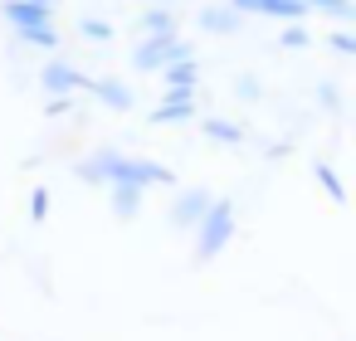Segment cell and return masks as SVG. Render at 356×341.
<instances>
[{
    "mask_svg": "<svg viewBox=\"0 0 356 341\" xmlns=\"http://www.w3.org/2000/svg\"><path fill=\"white\" fill-rule=\"evenodd\" d=\"M79 181H88V185H137V190H147V185H171L176 176H171V166H161V161L122 156V151L108 147V151L79 161Z\"/></svg>",
    "mask_w": 356,
    "mask_h": 341,
    "instance_id": "1",
    "label": "cell"
},
{
    "mask_svg": "<svg viewBox=\"0 0 356 341\" xmlns=\"http://www.w3.org/2000/svg\"><path fill=\"white\" fill-rule=\"evenodd\" d=\"M229 239H234V205L210 200V210L195 219V263H210L220 249H229Z\"/></svg>",
    "mask_w": 356,
    "mask_h": 341,
    "instance_id": "2",
    "label": "cell"
},
{
    "mask_svg": "<svg viewBox=\"0 0 356 341\" xmlns=\"http://www.w3.org/2000/svg\"><path fill=\"white\" fill-rule=\"evenodd\" d=\"M195 49L181 40V35H147L142 44H137V54H132V64L142 69V74H161L166 64H176V59H191Z\"/></svg>",
    "mask_w": 356,
    "mask_h": 341,
    "instance_id": "3",
    "label": "cell"
},
{
    "mask_svg": "<svg viewBox=\"0 0 356 341\" xmlns=\"http://www.w3.org/2000/svg\"><path fill=\"white\" fill-rule=\"evenodd\" d=\"M40 88H44V93H54V98H69V93L88 88V78H83L69 59H49V64H44V74H40Z\"/></svg>",
    "mask_w": 356,
    "mask_h": 341,
    "instance_id": "4",
    "label": "cell"
},
{
    "mask_svg": "<svg viewBox=\"0 0 356 341\" xmlns=\"http://www.w3.org/2000/svg\"><path fill=\"white\" fill-rule=\"evenodd\" d=\"M0 15L15 25V35L49 30V6H35V0H6V6H0Z\"/></svg>",
    "mask_w": 356,
    "mask_h": 341,
    "instance_id": "5",
    "label": "cell"
},
{
    "mask_svg": "<svg viewBox=\"0 0 356 341\" xmlns=\"http://www.w3.org/2000/svg\"><path fill=\"white\" fill-rule=\"evenodd\" d=\"M229 10L234 15H273V20H293V25L307 15L302 0H234Z\"/></svg>",
    "mask_w": 356,
    "mask_h": 341,
    "instance_id": "6",
    "label": "cell"
},
{
    "mask_svg": "<svg viewBox=\"0 0 356 341\" xmlns=\"http://www.w3.org/2000/svg\"><path fill=\"white\" fill-rule=\"evenodd\" d=\"M195 117V88H166L152 122H191Z\"/></svg>",
    "mask_w": 356,
    "mask_h": 341,
    "instance_id": "7",
    "label": "cell"
},
{
    "mask_svg": "<svg viewBox=\"0 0 356 341\" xmlns=\"http://www.w3.org/2000/svg\"><path fill=\"white\" fill-rule=\"evenodd\" d=\"M210 200H215V195H210V190H200V185H191V190H181V200L171 205V224H181V229H191V224H195V219H200V215L210 210Z\"/></svg>",
    "mask_w": 356,
    "mask_h": 341,
    "instance_id": "8",
    "label": "cell"
},
{
    "mask_svg": "<svg viewBox=\"0 0 356 341\" xmlns=\"http://www.w3.org/2000/svg\"><path fill=\"white\" fill-rule=\"evenodd\" d=\"M88 88H93L98 103L113 108V113H127V108H132V88H127L122 78H98V83H88Z\"/></svg>",
    "mask_w": 356,
    "mask_h": 341,
    "instance_id": "9",
    "label": "cell"
},
{
    "mask_svg": "<svg viewBox=\"0 0 356 341\" xmlns=\"http://www.w3.org/2000/svg\"><path fill=\"white\" fill-rule=\"evenodd\" d=\"M161 83H166V88H195V83H200V59L191 54V59L166 64V69H161Z\"/></svg>",
    "mask_w": 356,
    "mask_h": 341,
    "instance_id": "10",
    "label": "cell"
},
{
    "mask_svg": "<svg viewBox=\"0 0 356 341\" xmlns=\"http://www.w3.org/2000/svg\"><path fill=\"white\" fill-rule=\"evenodd\" d=\"M195 20H200V30H205V35H234L244 15H234V10H220V6H215V10H200Z\"/></svg>",
    "mask_w": 356,
    "mask_h": 341,
    "instance_id": "11",
    "label": "cell"
},
{
    "mask_svg": "<svg viewBox=\"0 0 356 341\" xmlns=\"http://www.w3.org/2000/svg\"><path fill=\"white\" fill-rule=\"evenodd\" d=\"M200 132H205L210 142H220V147H239V142H244V127L220 122V117H205V122H200Z\"/></svg>",
    "mask_w": 356,
    "mask_h": 341,
    "instance_id": "12",
    "label": "cell"
},
{
    "mask_svg": "<svg viewBox=\"0 0 356 341\" xmlns=\"http://www.w3.org/2000/svg\"><path fill=\"white\" fill-rule=\"evenodd\" d=\"M142 30H147V35H176V15H171V6H152V10L142 15Z\"/></svg>",
    "mask_w": 356,
    "mask_h": 341,
    "instance_id": "13",
    "label": "cell"
},
{
    "mask_svg": "<svg viewBox=\"0 0 356 341\" xmlns=\"http://www.w3.org/2000/svg\"><path fill=\"white\" fill-rule=\"evenodd\" d=\"M113 210H118L122 219H132V215L142 210V190H137V185H113Z\"/></svg>",
    "mask_w": 356,
    "mask_h": 341,
    "instance_id": "14",
    "label": "cell"
},
{
    "mask_svg": "<svg viewBox=\"0 0 356 341\" xmlns=\"http://www.w3.org/2000/svg\"><path fill=\"white\" fill-rule=\"evenodd\" d=\"M307 10H327V15H337L341 25H351L356 20V10H351V0H302Z\"/></svg>",
    "mask_w": 356,
    "mask_h": 341,
    "instance_id": "15",
    "label": "cell"
},
{
    "mask_svg": "<svg viewBox=\"0 0 356 341\" xmlns=\"http://www.w3.org/2000/svg\"><path fill=\"white\" fill-rule=\"evenodd\" d=\"M25 44H40V49H59V30L49 25V30H30V35H20Z\"/></svg>",
    "mask_w": 356,
    "mask_h": 341,
    "instance_id": "16",
    "label": "cell"
},
{
    "mask_svg": "<svg viewBox=\"0 0 356 341\" xmlns=\"http://www.w3.org/2000/svg\"><path fill=\"white\" fill-rule=\"evenodd\" d=\"M307 44H312V35H307L302 25H288V30H283V49H307Z\"/></svg>",
    "mask_w": 356,
    "mask_h": 341,
    "instance_id": "17",
    "label": "cell"
},
{
    "mask_svg": "<svg viewBox=\"0 0 356 341\" xmlns=\"http://www.w3.org/2000/svg\"><path fill=\"white\" fill-rule=\"evenodd\" d=\"M317 181H322V185H327V195H332V200H337V205H341V200H346V190H341V181H337V176H332V166H317Z\"/></svg>",
    "mask_w": 356,
    "mask_h": 341,
    "instance_id": "18",
    "label": "cell"
},
{
    "mask_svg": "<svg viewBox=\"0 0 356 341\" xmlns=\"http://www.w3.org/2000/svg\"><path fill=\"white\" fill-rule=\"evenodd\" d=\"M79 30H83L88 40H113V25H108V20H79Z\"/></svg>",
    "mask_w": 356,
    "mask_h": 341,
    "instance_id": "19",
    "label": "cell"
},
{
    "mask_svg": "<svg viewBox=\"0 0 356 341\" xmlns=\"http://www.w3.org/2000/svg\"><path fill=\"white\" fill-rule=\"evenodd\" d=\"M44 215H49V190L40 185V190L30 195V219H44Z\"/></svg>",
    "mask_w": 356,
    "mask_h": 341,
    "instance_id": "20",
    "label": "cell"
},
{
    "mask_svg": "<svg viewBox=\"0 0 356 341\" xmlns=\"http://www.w3.org/2000/svg\"><path fill=\"white\" fill-rule=\"evenodd\" d=\"M332 49H337V54H356V40H351L346 30H337V35H332Z\"/></svg>",
    "mask_w": 356,
    "mask_h": 341,
    "instance_id": "21",
    "label": "cell"
},
{
    "mask_svg": "<svg viewBox=\"0 0 356 341\" xmlns=\"http://www.w3.org/2000/svg\"><path fill=\"white\" fill-rule=\"evenodd\" d=\"M35 6H54V0H35Z\"/></svg>",
    "mask_w": 356,
    "mask_h": 341,
    "instance_id": "22",
    "label": "cell"
},
{
    "mask_svg": "<svg viewBox=\"0 0 356 341\" xmlns=\"http://www.w3.org/2000/svg\"><path fill=\"white\" fill-rule=\"evenodd\" d=\"M156 6H171V0H156Z\"/></svg>",
    "mask_w": 356,
    "mask_h": 341,
    "instance_id": "23",
    "label": "cell"
},
{
    "mask_svg": "<svg viewBox=\"0 0 356 341\" xmlns=\"http://www.w3.org/2000/svg\"><path fill=\"white\" fill-rule=\"evenodd\" d=\"M229 6H234V0H229Z\"/></svg>",
    "mask_w": 356,
    "mask_h": 341,
    "instance_id": "24",
    "label": "cell"
}]
</instances>
